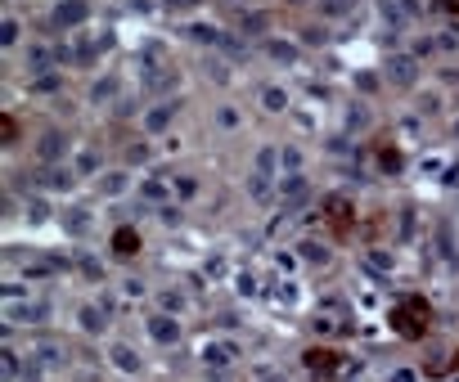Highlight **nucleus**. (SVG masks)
<instances>
[{"label": "nucleus", "mask_w": 459, "mask_h": 382, "mask_svg": "<svg viewBox=\"0 0 459 382\" xmlns=\"http://www.w3.org/2000/svg\"><path fill=\"white\" fill-rule=\"evenodd\" d=\"M149 338L158 342V347H176V342H180V324L171 319V315H153V319H149Z\"/></svg>", "instance_id": "obj_1"}, {"label": "nucleus", "mask_w": 459, "mask_h": 382, "mask_svg": "<svg viewBox=\"0 0 459 382\" xmlns=\"http://www.w3.org/2000/svg\"><path fill=\"white\" fill-rule=\"evenodd\" d=\"M122 189H127V171H108V176H99V194L104 198H118Z\"/></svg>", "instance_id": "obj_2"}, {"label": "nucleus", "mask_w": 459, "mask_h": 382, "mask_svg": "<svg viewBox=\"0 0 459 382\" xmlns=\"http://www.w3.org/2000/svg\"><path fill=\"white\" fill-rule=\"evenodd\" d=\"M387 72H392V81H401V85H410V81H414V63H410L405 54H396V59L387 63Z\"/></svg>", "instance_id": "obj_3"}, {"label": "nucleus", "mask_w": 459, "mask_h": 382, "mask_svg": "<svg viewBox=\"0 0 459 382\" xmlns=\"http://www.w3.org/2000/svg\"><path fill=\"white\" fill-rule=\"evenodd\" d=\"M113 365L118 369H131V374H140V356L131 347H113Z\"/></svg>", "instance_id": "obj_4"}, {"label": "nucleus", "mask_w": 459, "mask_h": 382, "mask_svg": "<svg viewBox=\"0 0 459 382\" xmlns=\"http://www.w3.org/2000/svg\"><path fill=\"white\" fill-rule=\"evenodd\" d=\"M86 14H90V9H86L81 0H68V5H59V23H81Z\"/></svg>", "instance_id": "obj_5"}, {"label": "nucleus", "mask_w": 459, "mask_h": 382, "mask_svg": "<svg viewBox=\"0 0 459 382\" xmlns=\"http://www.w3.org/2000/svg\"><path fill=\"white\" fill-rule=\"evenodd\" d=\"M167 117H171V108H149L145 113V131L153 135V131H167Z\"/></svg>", "instance_id": "obj_6"}, {"label": "nucleus", "mask_w": 459, "mask_h": 382, "mask_svg": "<svg viewBox=\"0 0 459 382\" xmlns=\"http://www.w3.org/2000/svg\"><path fill=\"white\" fill-rule=\"evenodd\" d=\"M76 176H99V153H76Z\"/></svg>", "instance_id": "obj_7"}, {"label": "nucleus", "mask_w": 459, "mask_h": 382, "mask_svg": "<svg viewBox=\"0 0 459 382\" xmlns=\"http://www.w3.org/2000/svg\"><path fill=\"white\" fill-rule=\"evenodd\" d=\"M275 158H280L275 149H261V153H257V176H271V171H275Z\"/></svg>", "instance_id": "obj_8"}, {"label": "nucleus", "mask_w": 459, "mask_h": 382, "mask_svg": "<svg viewBox=\"0 0 459 382\" xmlns=\"http://www.w3.org/2000/svg\"><path fill=\"white\" fill-rule=\"evenodd\" d=\"M248 189H252V198H257V203H271V180H261V176H252V185H248Z\"/></svg>", "instance_id": "obj_9"}, {"label": "nucleus", "mask_w": 459, "mask_h": 382, "mask_svg": "<svg viewBox=\"0 0 459 382\" xmlns=\"http://www.w3.org/2000/svg\"><path fill=\"white\" fill-rule=\"evenodd\" d=\"M298 256H306V261H324L329 252H324L320 243H311V238H306V243H298Z\"/></svg>", "instance_id": "obj_10"}, {"label": "nucleus", "mask_w": 459, "mask_h": 382, "mask_svg": "<svg viewBox=\"0 0 459 382\" xmlns=\"http://www.w3.org/2000/svg\"><path fill=\"white\" fill-rule=\"evenodd\" d=\"M306 198H311V185H306V180H293V185H289V203H306Z\"/></svg>", "instance_id": "obj_11"}, {"label": "nucleus", "mask_w": 459, "mask_h": 382, "mask_svg": "<svg viewBox=\"0 0 459 382\" xmlns=\"http://www.w3.org/2000/svg\"><path fill=\"white\" fill-rule=\"evenodd\" d=\"M266 50H271V54H275L280 63H289V59H293V45H289V41H271Z\"/></svg>", "instance_id": "obj_12"}, {"label": "nucleus", "mask_w": 459, "mask_h": 382, "mask_svg": "<svg viewBox=\"0 0 459 382\" xmlns=\"http://www.w3.org/2000/svg\"><path fill=\"white\" fill-rule=\"evenodd\" d=\"M81 329L99 333V329H104V315H99V310H81Z\"/></svg>", "instance_id": "obj_13"}, {"label": "nucleus", "mask_w": 459, "mask_h": 382, "mask_svg": "<svg viewBox=\"0 0 459 382\" xmlns=\"http://www.w3.org/2000/svg\"><path fill=\"white\" fill-rule=\"evenodd\" d=\"M284 103L289 99H284L280 90H261V108H284Z\"/></svg>", "instance_id": "obj_14"}, {"label": "nucleus", "mask_w": 459, "mask_h": 382, "mask_svg": "<svg viewBox=\"0 0 459 382\" xmlns=\"http://www.w3.org/2000/svg\"><path fill=\"white\" fill-rule=\"evenodd\" d=\"M216 117H221V126H225V131H234V126H239V113H234V108H221Z\"/></svg>", "instance_id": "obj_15"}, {"label": "nucleus", "mask_w": 459, "mask_h": 382, "mask_svg": "<svg viewBox=\"0 0 459 382\" xmlns=\"http://www.w3.org/2000/svg\"><path fill=\"white\" fill-rule=\"evenodd\" d=\"M176 189H180V198H194V194H198V180H180Z\"/></svg>", "instance_id": "obj_16"}]
</instances>
